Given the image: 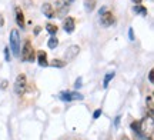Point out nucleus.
Wrapping results in <instances>:
<instances>
[{"instance_id": "obj_1", "label": "nucleus", "mask_w": 154, "mask_h": 140, "mask_svg": "<svg viewBox=\"0 0 154 140\" xmlns=\"http://www.w3.org/2000/svg\"><path fill=\"white\" fill-rule=\"evenodd\" d=\"M9 42H10V49L13 51V54L19 57L20 56V36H19V30H16V29L11 30Z\"/></svg>"}, {"instance_id": "obj_2", "label": "nucleus", "mask_w": 154, "mask_h": 140, "mask_svg": "<svg viewBox=\"0 0 154 140\" xmlns=\"http://www.w3.org/2000/svg\"><path fill=\"white\" fill-rule=\"evenodd\" d=\"M140 132L144 137H147V135H150L151 137V133H153V116H149V117L143 119L140 122Z\"/></svg>"}, {"instance_id": "obj_3", "label": "nucleus", "mask_w": 154, "mask_h": 140, "mask_svg": "<svg viewBox=\"0 0 154 140\" xmlns=\"http://www.w3.org/2000/svg\"><path fill=\"white\" fill-rule=\"evenodd\" d=\"M26 87H27V77L24 74H19L16 77V82H14V93L23 95L26 92Z\"/></svg>"}, {"instance_id": "obj_4", "label": "nucleus", "mask_w": 154, "mask_h": 140, "mask_svg": "<svg viewBox=\"0 0 154 140\" xmlns=\"http://www.w3.org/2000/svg\"><path fill=\"white\" fill-rule=\"evenodd\" d=\"M100 23H101L104 27L111 26V24L114 23V16H113V13L109 10H106V9H103V10L100 11Z\"/></svg>"}, {"instance_id": "obj_5", "label": "nucleus", "mask_w": 154, "mask_h": 140, "mask_svg": "<svg viewBox=\"0 0 154 140\" xmlns=\"http://www.w3.org/2000/svg\"><path fill=\"white\" fill-rule=\"evenodd\" d=\"M22 56H23V60H26V62H33L34 60V50H33V47H32L30 40H26L23 51H22Z\"/></svg>"}, {"instance_id": "obj_6", "label": "nucleus", "mask_w": 154, "mask_h": 140, "mask_svg": "<svg viewBox=\"0 0 154 140\" xmlns=\"http://www.w3.org/2000/svg\"><path fill=\"white\" fill-rule=\"evenodd\" d=\"M60 99L63 101H74V100H83V95L77 92H63L60 95Z\"/></svg>"}, {"instance_id": "obj_7", "label": "nucleus", "mask_w": 154, "mask_h": 140, "mask_svg": "<svg viewBox=\"0 0 154 140\" xmlns=\"http://www.w3.org/2000/svg\"><path fill=\"white\" fill-rule=\"evenodd\" d=\"M79 51H80V47L77 45H73L70 47H67V50L64 51V60H73L79 54Z\"/></svg>"}, {"instance_id": "obj_8", "label": "nucleus", "mask_w": 154, "mask_h": 140, "mask_svg": "<svg viewBox=\"0 0 154 140\" xmlns=\"http://www.w3.org/2000/svg\"><path fill=\"white\" fill-rule=\"evenodd\" d=\"M42 11H43L44 16L49 17V19H53V17L56 16V11H54L53 6L50 5V3H44V5L42 6Z\"/></svg>"}, {"instance_id": "obj_9", "label": "nucleus", "mask_w": 154, "mask_h": 140, "mask_svg": "<svg viewBox=\"0 0 154 140\" xmlns=\"http://www.w3.org/2000/svg\"><path fill=\"white\" fill-rule=\"evenodd\" d=\"M63 29L66 30L67 33H73L74 29H76V24H74V19L73 17H67L64 19V23H63Z\"/></svg>"}, {"instance_id": "obj_10", "label": "nucleus", "mask_w": 154, "mask_h": 140, "mask_svg": "<svg viewBox=\"0 0 154 140\" xmlns=\"http://www.w3.org/2000/svg\"><path fill=\"white\" fill-rule=\"evenodd\" d=\"M37 63H38V66H42V67L49 66V62H47V54H46L43 50H40L37 53Z\"/></svg>"}, {"instance_id": "obj_11", "label": "nucleus", "mask_w": 154, "mask_h": 140, "mask_svg": "<svg viewBox=\"0 0 154 140\" xmlns=\"http://www.w3.org/2000/svg\"><path fill=\"white\" fill-rule=\"evenodd\" d=\"M14 11H16V22H17V24H19L20 27H24V16H23L22 9H20V7H16Z\"/></svg>"}, {"instance_id": "obj_12", "label": "nucleus", "mask_w": 154, "mask_h": 140, "mask_svg": "<svg viewBox=\"0 0 154 140\" xmlns=\"http://www.w3.org/2000/svg\"><path fill=\"white\" fill-rule=\"evenodd\" d=\"M46 30H47V33H49L50 36H56V33H57V26L49 23V24H46Z\"/></svg>"}, {"instance_id": "obj_13", "label": "nucleus", "mask_w": 154, "mask_h": 140, "mask_svg": "<svg viewBox=\"0 0 154 140\" xmlns=\"http://www.w3.org/2000/svg\"><path fill=\"white\" fill-rule=\"evenodd\" d=\"M134 11L138 13V14H141V16H147V9L143 7L141 5H136L134 6Z\"/></svg>"}, {"instance_id": "obj_14", "label": "nucleus", "mask_w": 154, "mask_h": 140, "mask_svg": "<svg viewBox=\"0 0 154 140\" xmlns=\"http://www.w3.org/2000/svg\"><path fill=\"white\" fill-rule=\"evenodd\" d=\"M57 45H59V40H57V37L56 36H51L49 39V42H47V46H49L50 49H56L57 47Z\"/></svg>"}, {"instance_id": "obj_15", "label": "nucleus", "mask_w": 154, "mask_h": 140, "mask_svg": "<svg viewBox=\"0 0 154 140\" xmlns=\"http://www.w3.org/2000/svg\"><path fill=\"white\" fill-rule=\"evenodd\" d=\"M94 6H96V2H94V0H86V2H84V9L87 11L93 10Z\"/></svg>"}, {"instance_id": "obj_16", "label": "nucleus", "mask_w": 154, "mask_h": 140, "mask_svg": "<svg viewBox=\"0 0 154 140\" xmlns=\"http://www.w3.org/2000/svg\"><path fill=\"white\" fill-rule=\"evenodd\" d=\"M50 66H53V67H64L66 66V62L64 60H53V62L50 63Z\"/></svg>"}, {"instance_id": "obj_17", "label": "nucleus", "mask_w": 154, "mask_h": 140, "mask_svg": "<svg viewBox=\"0 0 154 140\" xmlns=\"http://www.w3.org/2000/svg\"><path fill=\"white\" fill-rule=\"evenodd\" d=\"M113 77H114V72L107 73V74H106V77H104V83H103V86H104V87H107V86H109V83H110V80Z\"/></svg>"}, {"instance_id": "obj_18", "label": "nucleus", "mask_w": 154, "mask_h": 140, "mask_svg": "<svg viewBox=\"0 0 154 140\" xmlns=\"http://www.w3.org/2000/svg\"><path fill=\"white\" fill-rule=\"evenodd\" d=\"M147 104H149V110H150V116H153V95H150L149 97H147Z\"/></svg>"}, {"instance_id": "obj_19", "label": "nucleus", "mask_w": 154, "mask_h": 140, "mask_svg": "<svg viewBox=\"0 0 154 140\" xmlns=\"http://www.w3.org/2000/svg\"><path fill=\"white\" fill-rule=\"evenodd\" d=\"M100 114H101V110H100V109H97V110L94 112L93 117H94V119H97V117H100Z\"/></svg>"}, {"instance_id": "obj_20", "label": "nucleus", "mask_w": 154, "mask_h": 140, "mask_svg": "<svg viewBox=\"0 0 154 140\" xmlns=\"http://www.w3.org/2000/svg\"><path fill=\"white\" fill-rule=\"evenodd\" d=\"M149 80L151 82V83L154 82V72H153V70H151V72H150V74H149Z\"/></svg>"}, {"instance_id": "obj_21", "label": "nucleus", "mask_w": 154, "mask_h": 140, "mask_svg": "<svg viewBox=\"0 0 154 140\" xmlns=\"http://www.w3.org/2000/svg\"><path fill=\"white\" fill-rule=\"evenodd\" d=\"M74 86H76V89H79V87L82 86V79H80V77L77 79V82H76V84H74Z\"/></svg>"}, {"instance_id": "obj_22", "label": "nucleus", "mask_w": 154, "mask_h": 140, "mask_svg": "<svg viewBox=\"0 0 154 140\" xmlns=\"http://www.w3.org/2000/svg\"><path fill=\"white\" fill-rule=\"evenodd\" d=\"M128 36H130V40H134V34H133V29L128 30Z\"/></svg>"}, {"instance_id": "obj_23", "label": "nucleus", "mask_w": 154, "mask_h": 140, "mask_svg": "<svg viewBox=\"0 0 154 140\" xmlns=\"http://www.w3.org/2000/svg\"><path fill=\"white\" fill-rule=\"evenodd\" d=\"M2 26H5V19H3V16L0 14V27H2Z\"/></svg>"}, {"instance_id": "obj_24", "label": "nucleus", "mask_w": 154, "mask_h": 140, "mask_svg": "<svg viewBox=\"0 0 154 140\" xmlns=\"http://www.w3.org/2000/svg\"><path fill=\"white\" fill-rule=\"evenodd\" d=\"M133 3H134V5H141V2H143V0H131Z\"/></svg>"}, {"instance_id": "obj_25", "label": "nucleus", "mask_w": 154, "mask_h": 140, "mask_svg": "<svg viewBox=\"0 0 154 140\" xmlns=\"http://www.w3.org/2000/svg\"><path fill=\"white\" fill-rule=\"evenodd\" d=\"M6 60H7V62H9V60H10V59H9V50H7V49H6Z\"/></svg>"}, {"instance_id": "obj_26", "label": "nucleus", "mask_w": 154, "mask_h": 140, "mask_svg": "<svg viewBox=\"0 0 154 140\" xmlns=\"http://www.w3.org/2000/svg\"><path fill=\"white\" fill-rule=\"evenodd\" d=\"M120 140H130V139H128L127 136H121V137H120Z\"/></svg>"}, {"instance_id": "obj_27", "label": "nucleus", "mask_w": 154, "mask_h": 140, "mask_svg": "<svg viewBox=\"0 0 154 140\" xmlns=\"http://www.w3.org/2000/svg\"><path fill=\"white\" fill-rule=\"evenodd\" d=\"M38 32H40V27H36V30H34V33L38 34Z\"/></svg>"}]
</instances>
